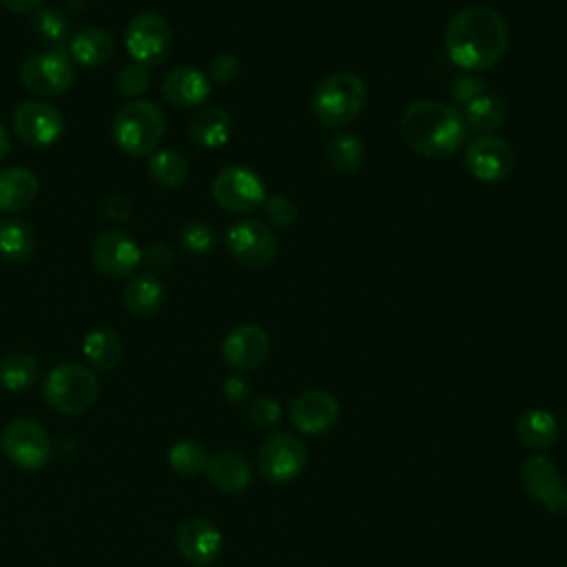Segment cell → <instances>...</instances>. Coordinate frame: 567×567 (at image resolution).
<instances>
[{"label":"cell","instance_id":"obj_4","mask_svg":"<svg viewBox=\"0 0 567 567\" xmlns=\"http://www.w3.org/2000/svg\"><path fill=\"white\" fill-rule=\"evenodd\" d=\"M113 140L120 151L133 157L153 155L166 131L164 113L148 100H131L113 117Z\"/></svg>","mask_w":567,"mask_h":567},{"label":"cell","instance_id":"obj_36","mask_svg":"<svg viewBox=\"0 0 567 567\" xmlns=\"http://www.w3.org/2000/svg\"><path fill=\"white\" fill-rule=\"evenodd\" d=\"M261 208H264L266 221L277 226V228H286V226L295 224V219H297V206L286 195H270V197H266Z\"/></svg>","mask_w":567,"mask_h":567},{"label":"cell","instance_id":"obj_14","mask_svg":"<svg viewBox=\"0 0 567 567\" xmlns=\"http://www.w3.org/2000/svg\"><path fill=\"white\" fill-rule=\"evenodd\" d=\"M91 259L102 275L111 279H124L135 275L137 266L142 264V250L128 233L109 228L93 239Z\"/></svg>","mask_w":567,"mask_h":567},{"label":"cell","instance_id":"obj_31","mask_svg":"<svg viewBox=\"0 0 567 567\" xmlns=\"http://www.w3.org/2000/svg\"><path fill=\"white\" fill-rule=\"evenodd\" d=\"M40 374V365L35 357L27 352L7 354L0 361V385L9 392H24L29 390Z\"/></svg>","mask_w":567,"mask_h":567},{"label":"cell","instance_id":"obj_13","mask_svg":"<svg viewBox=\"0 0 567 567\" xmlns=\"http://www.w3.org/2000/svg\"><path fill=\"white\" fill-rule=\"evenodd\" d=\"M13 131L31 148H49L64 133L62 113L42 100H27L13 111Z\"/></svg>","mask_w":567,"mask_h":567},{"label":"cell","instance_id":"obj_9","mask_svg":"<svg viewBox=\"0 0 567 567\" xmlns=\"http://www.w3.org/2000/svg\"><path fill=\"white\" fill-rule=\"evenodd\" d=\"M308 463V447L306 443L290 434V432H277L268 436L257 454V467L259 474L268 483H290L295 481Z\"/></svg>","mask_w":567,"mask_h":567},{"label":"cell","instance_id":"obj_33","mask_svg":"<svg viewBox=\"0 0 567 567\" xmlns=\"http://www.w3.org/2000/svg\"><path fill=\"white\" fill-rule=\"evenodd\" d=\"M206 463H208V452L199 441L182 439L173 443V447L168 450V465L173 467V472L182 476L199 474L202 470H206Z\"/></svg>","mask_w":567,"mask_h":567},{"label":"cell","instance_id":"obj_3","mask_svg":"<svg viewBox=\"0 0 567 567\" xmlns=\"http://www.w3.org/2000/svg\"><path fill=\"white\" fill-rule=\"evenodd\" d=\"M368 100L365 82L352 71H337L326 75L312 93L310 106L315 117L328 128H341L354 122Z\"/></svg>","mask_w":567,"mask_h":567},{"label":"cell","instance_id":"obj_10","mask_svg":"<svg viewBox=\"0 0 567 567\" xmlns=\"http://www.w3.org/2000/svg\"><path fill=\"white\" fill-rule=\"evenodd\" d=\"M226 248L237 264L259 270L272 264L277 255V237L264 221L239 219L226 230Z\"/></svg>","mask_w":567,"mask_h":567},{"label":"cell","instance_id":"obj_11","mask_svg":"<svg viewBox=\"0 0 567 567\" xmlns=\"http://www.w3.org/2000/svg\"><path fill=\"white\" fill-rule=\"evenodd\" d=\"M2 450L13 465L33 472L49 463L51 439L40 423L31 419H13L2 430Z\"/></svg>","mask_w":567,"mask_h":567},{"label":"cell","instance_id":"obj_38","mask_svg":"<svg viewBox=\"0 0 567 567\" xmlns=\"http://www.w3.org/2000/svg\"><path fill=\"white\" fill-rule=\"evenodd\" d=\"M142 261L144 266L148 268L151 275H162V272H168L175 264V252L171 246L162 244V241H155L151 244L146 250H142Z\"/></svg>","mask_w":567,"mask_h":567},{"label":"cell","instance_id":"obj_41","mask_svg":"<svg viewBox=\"0 0 567 567\" xmlns=\"http://www.w3.org/2000/svg\"><path fill=\"white\" fill-rule=\"evenodd\" d=\"M104 213L113 221H126L131 217V213H133V202H131L128 195L113 193L104 202Z\"/></svg>","mask_w":567,"mask_h":567},{"label":"cell","instance_id":"obj_23","mask_svg":"<svg viewBox=\"0 0 567 567\" xmlns=\"http://www.w3.org/2000/svg\"><path fill=\"white\" fill-rule=\"evenodd\" d=\"M233 120L221 106H204L188 120V135L202 148H219L230 140Z\"/></svg>","mask_w":567,"mask_h":567},{"label":"cell","instance_id":"obj_18","mask_svg":"<svg viewBox=\"0 0 567 567\" xmlns=\"http://www.w3.org/2000/svg\"><path fill=\"white\" fill-rule=\"evenodd\" d=\"M175 543L179 554L199 567L215 563L224 549L221 532L204 518H186L177 527Z\"/></svg>","mask_w":567,"mask_h":567},{"label":"cell","instance_id":"obj_7","mask_svg":"<svg viewBox=\"0 0 567 567\" xmlns=\"http://www.w3.org/2000/svg\"><path fill=\"white\" fill-rule=\"evenodd\" d=\"M75 78L73 62L62 49H44L29 55L20 66V82L40 97L62 95Z\"/></svg>","mask_w":567,"mask_h":567},{"label":"cell","instance_id":"obj_30","mask_svg":"<svg viewBox=\"0 0 567 567\" xmlns=\"http://www.w3.org/2000/svg\"><path fill=\"white\" fill-rule=\"evenodd\" d=\"M148 175L162 188H177L188 177V159L175 148L155 151L148 159Z\"/></svg>","mask_w":567,"mask_h":567},{"label":"cell","instance_id":"obj_39","mask_svg":"<svg viewBox=\"0 0 567 567\" xmlns=\"http://www.w3.org/2000/svg\"><path fill=\"white\" fill-rule=\"evenodd\" d=\"M239 75V60L233 53H221L210 60L208 80L217 84H230Z\"/></svg>","mask_w":567,"mask_h":567},{"label":"cell","instance_id":"obj_5","mask_svg":"<svg viewBox=\"0 0 567 567\" xmlns=\"http://www.w3.org/2000/svg\"><path fill=\"white\" fill-rule=\"evenodd\" d=\"M44 399L62 414H80L89 410L97 394L100 381L93 370L80 363H60L44 379Z\"/></svg>","mask_w":567,"mask_h":567},{"label":"cell","instance_id":"obj_43","mask_svg":"<svg viewBox=\"0 0 567 567\" xmlns=\"http://www.w3.org/2000/svg\"><path fill=\"white\" fill-rule=\"evenodd\" d=\"M44 0H0V4L11 13H35Z\"/></svg>","mask_w":567,"mask_h":567},{"label":"cell","instance_id":"obj_28","mask_svg":"<svg viewBox=\"0 0 567 567\" xmlns=\"http://www.w3.org/2000/svg\"><path fill=\"white\" fill-rule=\"evenodd\" d=\"M328 164L343 175H352L365 159L363 142L354 133H334L326 144Z\"/></svg>","mask_w":567,"mask_h":567},{"label":"cell","instance_id":"obj_2","mask_svg":"<svg viewBox=\"0 0 567 567\" xmlns=\"http://www.w3.org/2000/svg\"><path fill=\"white\" fill-rule=\"evenodd\" d=\"M399 133L416 155L445 159L463 148L467 124L456 106L436 100H419L401 113Z\"/></svg>","mask_w":567,"mask_h":567},{"label":"cell","instance_id":"obj_42","mask_svg":"<svg viewBox=\"0 0 567 567\" xmlns=\"http://www.w3.org/2000/svg\"><path fill=\"white\" fill-rule=\"evenodd\" d=\"M250 392V385L241 379V377H228L224 381V396L230 401V403H239L248 396Z\"/></svg>","mask_w":567,"mask_h":567},{"label":"cell","instance_id":"obj_12","mask_svg":"<svg viewBox=\"0 0 567 567\" xmlns=\"http://www.w3.org/2000/svg\"><path fill=\"white\" fill-rule=\"evenodd\" d=\"M467 173L483 184L505 182L514 171V148L505 137L478 135L463 153Z\"/></svg>","mask_w":567,"mask_h":567},{"label":"cell","instance_id":"obj_17","mask_svg":"<svg viewBox=\"0 0 567 567\" xmlns=\"http://www.w3.org/2000/svg\"><path fill=\"white\" fill-rule=\"evenodd\" d=\"M290 421L303 434H323L339 421V403L323 390H306L290 403Z\"/></svg>","mask_w":567,"mask_h":567},{"label":"cell","instance_id":"obj_35","mask_svg":"<svg viewBox=\"0 0 567 567\" xmlns=\"http://www.w3.org/2000/svg\"><path fill=\"white\" fill-rule=\"evenodd\" d=\"M151 84V73L146 66L137 64V62H131L126 66H122L117 71V78H115V86L120 93L128 95V97H137L142 95Z\"/></svg>","mask_w":567,"mask_h":567},{"label":"cell","instance_id":"obj_21","mask_svg":"<svg viewBox=\"0 0 567 567\" xmlns=\"http://www.w3.org/2000/svg\"><path fill=\"white\" fill-rule=\"evenodd\" d=\"M40 182L35 173L22 166L0 168V210L22 213L31 208L38 199Z\"/></svg>","mask_w":567,"mask_h":567},{"label":"cell","instance_id":"obj_24","mask_svg":"<svg viewBox=\"0 0 567 567\" xmlns=\"http://www.w3.org/2000/svg\"><path fill=\"white\" fill-rule=\"evenodd\" d=\"M558 421L551 412L532 408L525 410L516 421V436L529 450H549L558 441Z\"/></svg>","mask_w":567,"mask_h":567},{"label":"cell","instance_id":"obj_19","mask_svg":"<svg viewBox=\"0 0 567 567\" xmlns=\"http://www.w3.org/2000/svg\"><path fill=\"white\" fill-rule=\"evenodd\" d=\"M162 95L177 109H195L210 95V80L195 66H175L162 82Z\"/></svg>","mask_w":567,"mask_h":567},{"label":"cell","instance_id":"obj_29","mask_svg":"<svg viewBox=\"0 0 567 567\" xmlns=\"http://www.w3.org/2000/svg\"><path fill=\"white\" fill-rule=\"evenodd\" d=\"M82 352L89 359V363L97 370H113L122 359V341L120 337L109 328H97L84 337Z\"/></svg>","mask_w":567,"mask_h":567},{"label":"cell","instance_id":"obj_20","mask_svg":"<svg viewBox=\"0 0 567 567\" xmlns=\"http://www.w3.org/2000/svg\"><path fill=\"white\" fill-rule=\"evenodd\" d=\"M206 474H208V481L219 492L237 494V492L248 487L250 476H252V467H250L248 458L241 452L219 450L213 456H208Z\"/></svg>","mask_w":567,"mask_h":567},{"label":"cell","instance_id":"obj_44","mask_svg":"<svg viewBox=\"0 0 567 567\" xmlns=\"http://www.w3.org/2000/svg\"><path fill=\"white\" fill-rule=\"evenodd\" d=\"M9 148H11V137H9L7 128L0 124V162L9 155Z\"/></svg>","mask_w":567,"mask_h":567},{"label":"cell","instance_id":"obj_22","mask_svg":"<svg viewBox=\"0 0 567 567\" xmlns=\"http://www.w3.org/2000/svg\"><path fill=\"white\" fill-rule=\"evenodd\" d=\"M115 53V40L100 27H86L71 35L69 58L80 66H102Z\"/></svg>","mask_w":567,"mask_h":567},{"label":"cell","instance_id":"obj_32","mask_svg":"<svg viewBox=\"0 0 567 567\" xmlns=\"http://www.w3.org/2000/svg\"><path fill=\"white\" fill-rule=\"evenodd\" d=\"M33 29L51 49H60L71 40V22L58 7H40L33 13Z\"/></svg>","mask_w":567,"mask_h":567},{"label":"cell","instance_id":"obj_45","mask_svg":"<svg viewBox=\"0 0 567 567\" xmlns=\"http://www.w3.org/2000/svg\"><path fill=\"white\" fill-rule=\"evenodd\" d=\"M565 485H567V483H565Z\"/></svg>","mask_w":567,"mask_h":567},{"label":"cell","instance_id":"obj_16","mask_svg":"<svg viewBox=\"0 0 567 567\" xmlns=\"http://www.w3.org/2000/svg\"><path fill=\"white\" fill-rule=\"evenodd\" d=\"M270 352V337L261 326L244 323L233 328L221 341V357L226 365L239 372L259 368Z\"/></svg>","mask_w":567,"mask_h":567},{"label":"cell","instance_id":"obj_27","mask_svg":"<svg viewBox=\"0 0 567 567\" xmlns=\"http://www.w3.org/2000/svg\"><path fill=\"white\" fill-rule=\"evenodd\" d=\"M35 250L33 228L16 217L0 219V257L7 261H24Z\"/></svg>","mask_w":567,"mask_h":567},{"label":"cell","instance_id":"obj_37","mask_svg":"<svg viewBox=\"0 0 567 567\" xmlns=\"http://www.w3.org/2000/svg\"><path fill=\"white\" fill-rule=\"evenodd\" d=\"M248 419L257 430H272L281 421V408L270 396H259L248 408Z\"/></svg>","mask_w":567,"mask_h":567},{"label":"cell","instance_id":"obj_6","mask_svg":"<svg viewBox=\"0 0 567 567\" xmlns=\"http://www.w3.org/2000/svg\"><path fill=\"white\" fill-rule=\"evenodd\" d=\"M213 199L226 213L246 215L264 204L266 186L252 168L244 164H230L215 175Z\"/></svg>","mask_w":567,"mask_h":567},{"label":"cell","instance_id":"obj_26","mask_svg":"<svg viewBox=\"0 0 567 567\" xmlns=\"http://www.w3.org/2000/svg\"><path fill=\"white\" fill-rule=\"evenodd\" d=\"M465 124L467 128L481 133V135H492L494 131H498L505 120H507V104L501 95L496 93H483L476 100H472L470 104H465Z\"/></svg>","mask_w":567,"mask_h":567},{"label":"cell","instance_id":"obj_25","mask_svg":"<svg viewBox=\"0 0 567 567\" xmlns=\"http://www.w3.org/2000/svg\"><path fill=\"white\" fill-rule=\"evenodd\" d=\"M164 303V286L151 272L133 275L124 288V306L135 317H151Z\"/></svg>","mask_w":567,"mask_h":567},{"label":"cell","instance_id":"obj_1","mask_svg":"<svg viewBox=\"0 0 567 567\" xmlns=\"http://www.w3.org/2000/svg\"><path fill=\"white\" fill-rule=\"evenodd\" d=\"M509 47L507 20L489 4L458 9L445 29V51L452 64L467 73L496 66Z\"/></svg>","mask_w":567,"mask_h":567},{"label":"cell","instance_id":"obj_34","mask_svg":"<svg viewBox=\"0 0 567 567\" xmlns=\"http://www.w3.org/2000/svg\"><path fill=\"white\" fill-rule=\"evenodd\" d=\"M179 244H182V248L188 255L202 257V255H208L215 248L217 233H215V228L210 224H206L202 219H193V221H186L182 226Z\"/></svg>","mask_w":567,"mask_h":567},{"label":"cell","instance_id":"obj_40","mask_svg":"<svg viewBox=\"0 0 567 567\" xmlns=\"http://www.w3.org/2000/svg\"><path fill=\"white\" fill-rule=\"evenodd\" d=\"M450 93L456 102L461 104H470L472 100H476L478 95L485 93V84L481 78L476 75H458L450 82Z\"/></svg>","mask_w":567,"mask_h":567},{"label":"cell","instance_id":"obj_15","mask_svg":"<svg viewBox=\"0 0 567 567\" xmlns=\"http://www.w3.org/2000/svg\"><path fill=\"white\" fill-rule=\"evenodd\" d=\"M520 481L525 492L538 501L551 514L567 512V485L560 478L558 467L551 458L536 454L520 467Z\"/></svg>","mask_w":567,"mask_h":567},{"label":"cell","instance_id":"obj_8","mask_svg":"<svg viewBox=\"0 0 567 567\" xmlns=\"http://www.w3.org/2000/svg\"><path fill=\"white\" fill-rule=\"evenodd\" d=\"M173 42L171 24L159 13H137L128 20L124 44L133 62L151 69L166 60Z\"/></svg>","mask_w":567,"mask_h":567}]
</instances>
